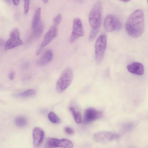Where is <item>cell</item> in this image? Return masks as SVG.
Segmentation results:
<instances>
[{"mask_svg": "<svg viewBox=\"0 0 148 148\" xmlns=\"http://www.w3.org/2000/svg\"><path fill=\"white\" fill-rule=\"evenodd\" d=\"M144 17L143 12L137 10L127 19L125 25L128 34L134 38H138L143 34L144 28Z\"/></svg>", "mask_w": 148, "mask_h": 148, "instance_id": "6da1fadb", "label": "cell"}, {"mask_svg": "<svg viewBox=\"0 0 148 148\" xmlns=\"http://www.w3.org/2000/svg\"><path fill=\"white\" fill-rule=\"evenodd\" d=\"M102 3L97 1L91 9L89 14V21L93 29H98L101 23Z\"/></svg>", "mask_w": 148, "mask_h": 148, "instance_id": "7a4b0ae2", "label": "cell"}, {"mask_svg": "<svg viewBox=\"0 0 148 148\" xmlns=\"http://www.w3.org/2000/svg\"><path fill=\"white\" fill-rule=\"evenodd\" d=\"M73 78L72 70L69 68L64 69L57 82L56 86L57 91L59 93L64 91L70 85Z\"/></svg>", "mask_w": 148, "mask_h": 148, "instance_id": "3957f363", "label": "cell"}, {"mask_svg": "<svg viewBox=\"0 0 148 148\" xmlns=\"http://www.w3.org/2000/svg\"><path fill=\"white\" fill-rule=\"evenodd\" d=\"M107 45V37L105 34L101 35L97 38L95 45V58L98 63L102 61Z\"/></svg>", "mask_w": 148, "mask_h": 148, "instance_id": "277c9868", "label": "cell"}, {"mask_svg": "<svg viewBox=\"0 0 148 148\" xmlns=\"http://www.w3.org/2000/svg\"><path fill=\"white\" fill-rule=\"evenodd\" d=\"M103 26L106 31L111 32L120 29L121 27V23L120 20L116 16L108 14L104 19Z\"/></svg>", "mask_w": 148, "mask_h": 148, "instance_id": "5b68a950", "label": "cell"}, {"mask_svg": "<svg viewBox=\"0 0 148 148\" xmlns=\"http://www.w3.org/2000/svg\"><path fill=\"white\" fill-rule=\"evenodd\" d=\"M23 44V41L20 38L19 30L18 28H15L11 31L10 38L5 43L4 49L9 50Z\"/></svg>", "mask_w": 148, "mask_h": 148, "instance_id": "8992f818", "label": "cell"}, {"mask_svg": "<svg viewBox=\"0 0 148 148\" xmlns=\"http://www.w3.org/2000/svg\"><path fill=\"white\" fill-rule=\"evenodd\" d=\"M84 32L82 21L78 18H75L73 21V30L70 39V42L73 43L78 38L83 36Z\"/></svg>", "mask_w": 148, "mask_h": 148, "instance_id": "52a82bcc", "label": "cell"}, {"mask_svg": "<svg viewBox=\"0 0 148 148\" xmlns=\"http://www.w3.org/2000/svg\"><path fill=\"white\" fill-rule=\"evenodd\" d=\"M120 136L118 134L107 132H101L95 134L94 139L99 142H107L119 138Z\"/></svg>", "mask_w": 148, "mask_h": 148, "instance_id": "ba28073f", "label": "cell"}, {"mask_svg": "<svg viewBox=\"0 0 148 148\" xmlns=\"http://www.w3.org/2000/svg\"><path fill=\"white\" fill-rule=\"evenodd\" d=\"M102 116L101 112L93 108H89L85 111L84 121L86 123H90L100 118Z\"/></svg>", "mask_w": 148, "mask_h": 148, "instance_id": "9c48e42d", "label": "cell"}, {"mask_svg": "<svg viewBox=\"0 0 148 148\" xmlns=\"http://www.w3.org/2000/svg\"><path fill=\"white\" fill-rule=\"evenodd\" d=\"M45 135L44 130L39 127H34L33 130V147L38 148L41 145Z\"/></svg>", "mask_w": 148, "mask_h": 148, "instance_id": "30bf717a", "label": "cell"}, {"mask_svg": "<svg viewBox=\"0 0 148 148\" xmlns=\"http://www.w3.org/2000/svg\"><path fill=\"white\" fill-rule=\"evenodd\" d=\"M127 69L129 72L138 75H142L144 73V66L139 62H133L129 64Z\"/></svg>", "mask_w": 148, "mask_h": 148, "instance_id": "8fae6325", "label": "cell"}, {"mask_svg": "<svg viewBox=\"0 0 148 148\" xmlns=\"http://www.w3.org/2000/svg\"><path fill=\"white\" fill-rule=\"evenodd\" d=\"M57 29L56 26H52L45 34L43 40L41 44V47H43L49 44L56 37L57 35Z\"/></svg>", "mask_w": 148, "mask_h": 148, "instance_id": "7c38bea8", "label": "cell"}, {"mask_svg": "<svg viewBox=\"0 0 148 148\" xmlns=\"http://www.w3.org/2000/svg\"><path fill=\"white\" fill-rule=\"evenodd\" d=\"M53 55V52L51 49L47 50L36 61V64L39 66L46 65L51 61Z\"/></svg>", "mask_w": 148, "mask_h": 148, "instance_id": "4fadbf2b", "label": "cell"}, {"mask_svg": "<svg viewBox=\"0 0 148 148\" xmlns=\"http://www.w3.org/2000/svg\"><path fill=\"white\" fill-rule=\"evenodd\" d=\"M33 29V36L35 38H38L42 35L44 29V26L43 23L41 21L32 26Z\"/></svg>", "mask_w": 148, "mask_h": 148, "instance_id": "5bb4252c", "label": "cell"}, {"mask_svg": "<svg viewBox=\"0 0 148 148\" xmlns=\"http://www.w3.org/2000/svg\"><path fill=\"white\" fill-rule=\"evenodd\" d=\"M57 147L63 148H73V145L69 140L66 138H62L59 140Z\"/></svg>", "mask_w": 148, "mask_h": 148, "instance_id": "9a60e30c", "label": "cell"}, {"mask_svg": "<svg viewBox=\"0 0 148 148\" xmlns=\"http://www.w3.org/2000/svg\"><path fill=\"white\" fill-rule=\"evenodd\" d=\"M69 109L72 113L75 122L78 124L81 123L82 122V117L79 112L73 107H70Z\"/></svg>", "mask_w": 148, "mask_h": 148, "instance_id": "2e32d148", "label": "cell"}, {"mask_svg": "<svg viewBox=\"0 0 148 148\" xmlns=\"http://www.w3.org/2000/svg\"><path fill=\"white\" fill-rule=\"evenodd\" d=\"M36 93V91L34 89H29L24 92L19 93L17 96L21 97H30L34 96Z\"/></svg>", "mask_w": 148, "mask_h": 148, "instance_id": "e0dca14e", "label": "cell"}, {"mask_svg": "<svg viewBox=\"0 0 148 148\" xmlns=\"http://www.w3.org/2000/svg\"><path fill=\"white\" fill-rule=\"evenodd\" d=\"M15 123L17 126L22 127L25 126L27 124V119L23 116H19L15 119Z\"/></svg>", "mask_w": 148, "mask_h": 148, "instance_id": "ac0fdd59", "label": "cell"}, {"mask_svg": "<svg viewBox=\"0 0 148 148\" xmlns=\"http://www.w3.org/2000/svg\"><path fill=\"white\" fill-rule=\"evenodd\" d=\"M41 11V9L40 8H38L36 10L32 20V26H34L40 20V16Z\"/></svg>", "mask_w": 148, "mask_h": 148, "instance_id": "d6986e66", "label": "cell"}, {"mask_svg": "<svg viewBox=\"0 0 148 148\" xmlns=\"http://www.w3.org/2000/svg\"><path fill=\"white\" fill-rule=\"evenodd\" d=\"M48 117L49 120L53 123L58 124L60 122V119L53 112H50L48 115Z\"/></svg>", "mask_w": 148, "mask_h": 148, "instance_id": "ffe728a7", "label": "cell"}, {"mask_svg": "<svg viewBox=\"0 0 148 148\" xmlns=\"http://www.w3.org/2000/svg\"><path fill=\"white\" fill-rule=\"evenodd\" d=\"M59 139L56 138H49L46 140V143L51 147H57Z\"/></svg>", "mask_w": 148, "mask_h": 148, "instance_id": "44dd1931", "label": "cell"}, {"mask_svg": "<svg viewBox=\"0 0 148 148\" xmlns=\"http://www.w3.org/2000/svg\"><path fill=\"white\" fill-rule=\"evenodd\" d=\"M98 29H93L91 30L89 37V40L92 41L94 40L98 32Z\"/></svg>", "mask_w": 148, "mask_h": 148, "instance_id": "7402d4cb", "label": "cell"}, {"mask_svg": "<svg viewBox=\"0 0 148 148\" xmlns=\"http://www.w3.org/2000/svg\"><path fill=\"white\" fill-rule=\"evenodd\" d=\"M24 1V12L25 14H26L28 12L29 7L30 1L25 0Z\"/></svg>", "mask_w": 148, "mask_h": 148, "instance_id": "603a6c76", "label": "cell"}, {"mask_svg": "<svg viewBox=\"0 0 148 148\" xmlns=\"http://www.w3.org/2000/svg\"><path fill=\"white\" fill-rule=\"evenodd\" d=\"M62 19V15L59 14L55 17L53 19L54 25L56 26L58 25L60 23Z\"/></svg>", "mask_w": 148, "mask_h": 148, "instance_id": "cb8c5ba5", "label": "cell"}, {"mask_svg": "<svg viewBox=\"0 0 148 148\" xmlns=\"http://www.w3.org/2000/svg\"><path fill=\"white\" fill-rule=\"evenodd\" d=\"M64 130L66 133L69 134H72L74 133V130L71 128L69 127H66L64 129Z\"/></svg>", "mask_w": 148, "mask_h": 148, "instance_id": "d4e9b609", "label": "cell"}, {"mask_svg": "<svg viewBox=\"0 0 148 148\" xmlns=\"http://www.w3.org/2000/svg\"><path fill=\"white\" fill-rule=\"evenodd\" d=\"M14 77V74L13 72H11L10 73L9 75V77L10 79V80H13Z\"/></svg>", "mask_w": 148, "mask_h": 148, "instance_id": "484cf974", "label": "cell"}, {"mask_svg": "<svg viewBox=\"0 0 148 148\" xmlns=\"http://www.w3.org/2000/svg\"><path fill=\"white\" fill-rule=\"evenodd\" d=\"M19 0H12L14 4L15 5H18L19 4Z\"/></svg>", "mask_w": 148, "mask_h": 148, "instance_id": "4316f807", "label": "cell"}, {"mask_svg": "<svg viewBox=\"0 0 148 148\" xmlns=\"http://www.w3.org/2000/svg\"><path fill=\"white\" fill-rule=\"evenodd\" d=\"M43 1L44 3H47L48 2V1L47 0H43Z\"/></svg>", "mask_w": 148, "mask_h": 148, "instance_id": "83f0119b", "label": "cell"}, {"mask_svg": "<svg viewBox=\"0 0 148 148\" xmlns=\"http://www.w3.org/2000/svg\"><path fill=\"white\" fill-rule=\"evenodd\" d=\"M147 2H148V0L147 1Z\"/></svg>", "mask_w": 148, "mask_h": 148, "instance_id": "f1b7e54d", "label": "cell"}]
</instances>
